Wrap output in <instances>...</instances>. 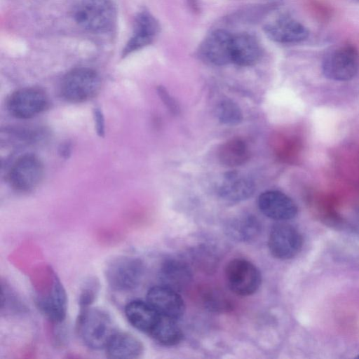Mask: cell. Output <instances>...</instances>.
<instances>
[{
  "instance_id": "21",
  "label": "cell",
  "mask_w": 359,
  "mask_h": 359,
  "mask_svg": "<svg viewBox=\"0 0 359 359\" xmlns=\"http://www.w3.org/2000/svg\"><path fill=\"white\" fill-rule=\"evenodd\" d=\"M218 159L224 166L234 168L245 164L250 153L247 143L240 138H232L220 145Z\"/></svg>"
},
{
  "instance_id": "12",
  "label": "cell",
  "mask_w": 359,
  "mask_h": 359,
  "mask_svg": "<svg viewBox=\"0 0 359 359\" xmlns=\"http://www.w3.org/2000/svg\"><path fill=\"white\" fill-rule=\"evenodd\" d=\"M160 24L147 11H140L135 17L133 32L122 50L125 57L150 45L160 32Z\"/></svg>"
},
{
  "instance_id": "3",
  "label": "cell",
  "mask_w": 359,
  "mask_h": 359,
  "mask_svg": "<svg viewBox=\"0 0 359 359\" xmlns=\"http://www.w3.org/2000/svg\"><path fill=\"white\" fill-rule=\"evenodd\" d=\"M144 272V263L140 259L131 255H121L107 262L104 274L111 289L116 292H128L138 287Z\"/></svg>"
},
{
  "instance_id": "9",
  "label": "cell",
  "mask_w": 359,
  "mask_h": 359,
  "mask_svg": "<svg viewBox=\"0 0 359 359\" xmlns=\"http://www.w3.org/2000/svg\"><path fill=\"white\" fill-rule=\"evenodd\" d=\"M48 100L44 92L39 88H25L14 92L8 101V109L15 117L30 118L44 111Z\"/></svg>"
},
{
  "instance_id": "8",
  "label": "cell",
  "mask_w": 359,
  "mask_h": 359,
  "mask_svg": "<svg viewBox=\"0 0 359 359\" xmlns=\"http://www.w3.org/2000/svg\"><path fill=\"white\" fill-rule=\"evenodd\" d=\"M302 243V235L296 228L288 224L279 223L272 227L268 245L274 257L286 260L298 254Z\"/></svg>"
},
{
  "instance_id": "20",
  "label": "cell",
  "mask_w": 359,
  "mask_h": 359,
  "mask_svg": "<svg viewBox=\"0 0 359 359\" xmlns=\"http://www.w3.org/2000/svg\"><path fill=\"white\" fill-rule=\"evenodd\" d=\"M161 285L170 287L177 292L187 287L192 279L189 266L177 259L164 261L159 271Z\"/></svg>"
},
{
  "instance_id": "24",
  "label": "cell",
  "mask_w": 359,
  "mask_h": 359,
  "mask_svg": "<svg viewBox=\"0 0 359 359\" xmlns=\"http://www.w3.org/2000/svg\"><path fill=\"white\" fill-rule=\"evenodd\" d=\"M260 231L257 219L252 216H244L232 221L227 229L229 234L241 241H248L257 236Z\"/></svg>"
},
{
  "instance_id": "22",
  "label": "cell",
  "mask_w": 359,
  "mask_h": 359,
  "mask_svg": "<svg viewBox=\"0 0 359 359\" xmlns=\"http://www.w3.org/2000/svg\"><path fill=\"white\" fill-rule=\"evenodd\" d=\"M150 337L161 345L171 346L182 340L183 332L175 320L161 315Z\"/></svg>"
},
{
  "instance_id": "19",
  "label": "cell",
  "mask_w": 359,
  "mask_h": 359,
  "mask_svg": "<svg viewBox=\"0 0 359 359\" xmlns=\"http://www.w3.org/2000/svg\"><path fill=\"white\" fill-rule=\"evenodd\" d=\"M105 351L109 358L134 359L142 355L144 346L133 334L117 330L108 342Z\"/></svg>"
},
{
  "instance_id": "18",
  "label": "cell",
  "mask_w": 359,
  "mask_h": 359,
  "mask_svg": "<svg viewBox=\"0 0 359 359\" xmlns=\"http://www.w3.org/2000/svg\"><path fill=\"white\" fill-rule=\"evenodd\" d=\"M262 49L257 39L252 34H233L231 63L241 67L255 65L261 58Z\"/></svg>"
},
{
  "instance_id": "4",
  "label": "cell",
  "mask_w": 359,
  "mask_h": 359,
  "mask_svg": "<svg viewBox=\"0 0 359 359\" xmlns=\"http://www.w3.org/2000/svg\"><path fill=\"white\" fill-rule=\"evenodd\" d=\"M100 83V77L94 69L75 68L62 78L60 93L69 102H81L93 97L99 91Z\"/></svg>"
},
{
  "instance_id": "26",
  "label": "cell",
  "mask_w": 359,
  "mask_h": 359,
  "mask_svg": "<svg viewBox=\"0 0 359 359\" xmlns=\"http://www.w3.org/2000/svg\"><path fill=\"white\" fill-rule=\"evenodd\" d=\"M100 283L95 278H88L81 287L79 296L80 309L91 306L99 293Z\"/></svg>"
},
{
  "instance_id": "25",
  "label": "cell",
  "mask_w": 359,
  "mask_h": 359,
  "mask_svg": "<svg viewBox=\"0 0 359 359\" xmlns=\"http://www.w3.org/2000/svg\"><path fill=\"white\" fill-rule=\"evenodd\" d=\"M216 116L223 124L233 126L243 120V114L239 106L231 100H223L216 107Z\"/></svg>"
},
{
  "instance_id": "1",
  "label": "cell",
  "mask_w": 359,
  "mask_h": 359,
  "mask_svg": "<svg viewBox=\"0 0 359 359\" xmlns=\"http://www.w3.org/2000/svg\"><path fill=\"white\" fill-rule=\"evenodd\" d=\"M116 331L111 316L105 310L92 306L80 309L76 322V332L88 348L105 349Z\"/></svg>"
},
{
  "instance_id": "17",
  "label": "cell",
  "mask_w": 359,
  "mask_h": 359,
  "mask_svg": "<svg viewBox=\"0 0 359 359\" xmlns=\"http://www.w3.org/2000/svg\"><path fill=\"white\" fill-rule=\"evenodd\" d=\"M128 323L136 330L150 336L157 325L160 314L147 301L133 300L124 309Z\"/></svg>"
},
{
  "instance_id": "6",
  "label": "cell",
  "mask_w": 359,
  "mask_h": 359,
  "mask_svg": "<svg viewBox=\"0 0 359 359\" xmlns=\"http://www.w3.org/2000/svg\"><path fill=\"white\" fill-rule=\"evenodd\" d=\"M225 278L230 290L242 297L256 292L262 282L259 270L252 262L243 259H234L227 264Z\"/></svg>"
},
{
  "instance_id": "10",
  "label": "cell",
  "mask_w": 359,
  "mask_h": 359,
  "mask_svg": "<svg viewBox=\"0 0 359 359\" xmlns=\"http://www.w3.org/2000/svg\"><path fill=\"white\" fill-rule=\"evenodd\" d=\"M37 309L50 324L65 323L67 311V295L60 279L53 274L52 287L46 294L36 296Z\"/></svg>"
},
{
  "instance_id": "28",
  "label": "cell",
  "mask_w": 359,
  "mask_h": 359,
  "mask_svg": "<svg viewBox=\"0 0 359 359\" xmlns=\"http://www.w3.org/2000/svg\"><path fill=\"white\" fill-rule=\"evenodd\" d=\"M95 125L97 133L102 136L104 133V123L103 116L99 109L95 111Z\"/></svg>"
},
{
  "instance_id": "15",
  "label": "cell",
  "mask_w": 359,
  "mask_h": 359,
  "mask_svg": "<svg viewBox=\"0 0 359 359\" xmlns=\"http://www.w3.org/2000/svg\"><path fill=\"white\" fill-rule=\"evenodd\" d=\"M258 206L265 216L276 221L290 220L297 214V206L292 198L276 190L266 191L260 194Z\"/></svg>"
},
{
  "instance_id": "11",
  "label": "cell",
  "mask_w": 359,
  "mask_h": 359,
  "mask_svg": "<svg viewBox=\"0 0 359 359\" xmlns=\"http://www.w3.org/2000/svg\"><path fill=\"white\" fill-rule=\"evenodd\" d=\"M43 168L41 161L34 155L20 156L13 163L10 173L11 186L22 192L31 191L41 182Z\"/></svg>"
},
{
  "instance_id": "7",
  "label": "cell",
  "mask_w": 359,
  "mask_h": 359,
  "mask_svg": "<svg viewBox=\"0 0 359 359\" xmlns=\"http://www.w3.org/2000/svg\"><path fill=\"white\" fill-rule=\"evenodd\" d=\"M233 34L224 29L211 31L203 39L197 50L198 56L203 62L224 66L231 63Z\"/></svg>"
},
{
  "instance_id": "5",
  "label": "cell",
  "mask_w": 359,
  "mask_h": 359,
  "mask_svg": "<svg viewBox=\"0 0 359 359\" xmlns=\"http://www.w3.org/2000/svg\"><path fill=\"white\" fill-rule=\"evenodd\" d=\"M359 69V52L353 45L340 46L329 52L323 62L324 75L332 80L352 79Z\"/></svg>"
},
{
  "instance_id": "30",
  "label": "cell",
  "mask_w": 359,
  "mask_h": 359,
  "mask_svg": "<svg viewBox=\"0 0 359 359\" xmlns=\"http://www.w3.org/2000/svg\"><path fill=\"white\" fill-rule=\"evenodd\" d=\"M358 358H359V355L357 356Z\"/></svg>"
},
{
  "instance_id": "14",
  "label": "cell",
  "mask_w": 359,
  "mask_h": 359,
  "mask_svg": "<svg viewBox=\"0 0 359 359\" xmlns=\"http://www.w3.org/2000/svg\"><path fill=\"white\" fill-rule=\"evenodd\" d=\"M147 301L161 315L175 320L185 312V304L177 291L159 285L151 287L147 294Z\"/></svg>"
},
{
  "instance_id": "23",
  "label": "cell",
  "mask_w": 359,
  "mask_h": 359,
  "mask_svg": "<svg viewBox=\"0 0 359 359\" xmlns=\"http://www.w3.org/2000/svg\"><path fill=\"white\" fill-rule=\"evenodd\" d=\"M1 316H18L27 312V307L21 297L10 283L6 280L1 281Z\"/></svg>"
},
{
  "instance_id": "27",
  "label": "cell",
  "mask_w": 359,
  "mask_h": 359,
  "mask_svg": "<svg viewBox=\"0 0 359 359\" xmlns=\"http://www.w3.org/2000/svg\"><path fill=\"white\" fill-rule=\"evenodd\" d=\"M158 93L167 108L174 114L180 112V107L175 100L169 94L167 90L161 86L158 88Z\"/></svg>"
},
{
  "instance_id": "2",
  "label": "cell",
  "mask_w": 359,
  "mask_h": 359,
  "mask_svg": "<svg viewBox=\"0 0 359 359\" xmlns=\"http://www.w3.org/2000/svg\"><path fill=\"white\" fill-rule=\"evenodd\" d=\"M73 16L80 27L93 33L108 32L116 22V11L109 0H81Z\"/></svg>"
},
{
  "instance_id": "13",
  "label": "cell",
  "mask_w": 359,
  "mask_h": 359,
  "mask_svg": "<svg viewBox=\"0 0 359 359\" xmlns=\"http://www.w3.org/2000/svg\"><path fill=\"white\" fill-rule=\"evenodd\" d=\"M265 35L280 43H296L305 40L309 32L302 23L287 15H282L263 26Z\"/></svg>"
},
{
  "instance_id": "29",
  "label": "cell",
  "mask_w": 359,
  "mask_h": 359,
  "mask_svg": "<svg viewBox=\"0 0 359 359\" xmlns=\"http://www.w3.org/2000/svg\"><path fill=\"white\" fill-rule=\"evenodd\" d=\"M187 2L189 7L192 9L193 11H199L200 8L198 5V0H187Z\"/></svg>"
},
{
  "instance_id": "16",
  "label": "cell",
  "mask_w": 359,
  "mask_h": 359,
  "mask_svg": "<svg viewBox=\"0 0 359 359\" xmlns=\"http://www.w3.org/2000/svg\"><path fill=\"white\" fill-rule=\"evenodd\" d=\"M255 186L248 176L231 171L226 173L218 184L219 196L229 202H240L249 198L254 193Z\"/></svg>"
}]
</instances>
